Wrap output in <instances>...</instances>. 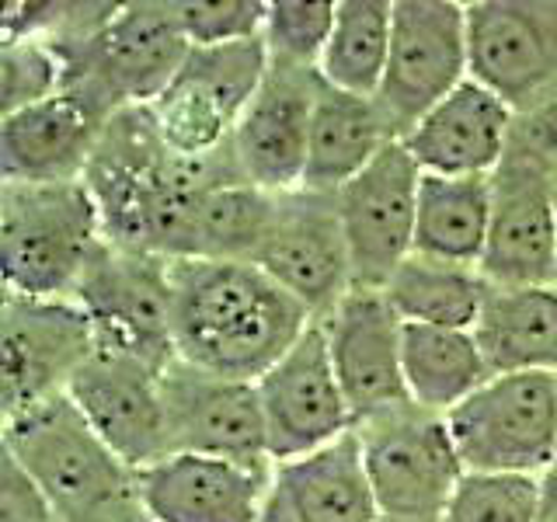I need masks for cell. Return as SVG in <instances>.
Wrapping results in <instances>:
<instances>
[{
	"mask_svg": "<svg viewBox=\"0 0 557 522\" xmlns=\"http://www.w3.org/2000/svg\"><path fill=\"white\" fill-rule=\"evenodd\" d=\"M544 512L536 477L467 474L440 522H536Z\"/></svg>",
	"mask_w": 557,
	"mask_h": 522,
	"instance_id": "obj_34",
	"label": "cell"
},
{
	"mask_svg": "<svg viewBox=\"0 0 557 522\" xmlns=\"http://www.w3.org/2000/svg\"><path fill=\"white\" fill-rule=\"evenodd\" d=\"M95 345V324L77 300H39V296L4 293V310H0L4 422L66 397Z\"/></svg>",
	"mask_w": 557,
	"mask_h": 522,
	"instance_id": "obj_9",
	"label": "cell"
},
{
	"mask_svg": "<svg viewBox=\"0 0 557 522\" xmlns=\"http://www.w3.org/2000/svg\"><path fill=\"white\" fill-rule=\"evenodd\" d=\"M470 80L516 115L557 91V0H474L467 4Z\"/></svg>",
	"mask_w": 557,
	"mask_h": 522,
	"instance_id": "obj_14",
	"label": "cell"
},
{
	"mask_svg": "<svg viewBox=\"0 0 557 522\" xmlns=\"http://www.w3.org/2000/svg\"><path fill=\"white\" fill-rule=\"evenodd\" d=\"M161 387L171 452L272 463L258 383L216 376L174 359L168 362Z\"/></svg>",
	"mask_w": 557,
	"mask_h": 522,
	"instance_id": "obj_18",
	"label": "cell"
},
{
	"mask_svg": "<svg viewBox=\"0 0 557 522\" xmlns=\"http://www.w3.org/2000/svg\"><path fill=\"white\" fill-rule=\"evenodd\" d=\"M516 139H522L536 157L557 171V91L536 101L530 112L516 115Z\"/></svg>",
	"mask_w": 557,
	"mask_h": 522,
	"instance_id": "obj_37",
	"label": "cell"
},
{
	"mask_svg": "<svg viewBox=\"0 0 557 522\" xmlns=\"http://www.w3.org/2000/svg\"><path fill=\"white\" fill-rule=\"evenodd\" d=\"M321 87L324 80L318 70L269 63V74L231 139L234 161L251 185L272 196H286L304 185Z\"/></svg>",
	"mask_w": 557,
	"mask_h": 522,
	"instance_id": "obj_20",
	"label": "cell"
},
{
	"mask_svg": "<svg viewBox=\"0 0 557 522\" xmlns=\"http://www.w3.org/2000/svg\"><path fill=\"white\" fill-rule=\"evenodd\" d=\"M91 522H157L147 509H144V501H139V492L126 501H119L115 509H109L104 515L91 519Z\"/></svg>",
	"mask_w": 557,
	"mask_h": 522,
	"instance_id": "obj_38",
	"label": "cell"
},
{
	"mask_svg": "<svg viewBox=\"0 0 557 522\" xmlns=\"http://www.w3.org/2000/svg\"><path fill=\"white\" fill-rule=\"evenodd\" d=\"M313 324L293 296L251 261H171L174 359L258 383Z\"/></svg>",
	"mask_w": 557,
	"mask_h": 522,
	"instance_id": "obj_2",
	"label": "cell"
},
{
	"mask_svg": "<svg viewBox=\"0 0 557 522\" xmlns=\"http://www.w3.org/2000/svg\"><path fill=\"white\" fill-rule=\"evenodd\" d=\"M168 8L191 49L261 39L269 11L265 0H168Z\"/></svg>",
	"mask_w": 557,
	"mask_h": 522,
	"instance_id": "obj_35",
	"label": "cell"
},
{
	"mask_svg": "<svg viewBox=\"0 0 557 522\" xmlns=\"http://www.w3.org/2000/svg\"><path fill=\"white\" fill-rule=\"evenodd\" d=\"M418 185L422 171L397 139L335 196L359 289H383L414 254Z\"/></svg>",
	"mask_w": 557,
	"mask_h": 522,
	"instance_id": "obj_17",
	"label": "cell"
},
{
	"mask_svg": "<svg viewBox=\"0 0 557 522\" xmlns=\"http://www.w3.org/2000/svg\"><path fill=\"white\" fill-rule=\"evenodd\" d=\"M57 49L66 63L63 91L77 95L104 119L153 104L191 52L168 0L119 4L95 35Z\"/></svg>",
	"mask_w": 557,
	"mask_h": 522,
	"instance_id": "obj_4",
	"label": "cell"
},
{
	"mask_svg": "<svg viewBox=\"0 0 557 522\" xmlns=\"http://www.w3.org/2000/svg\"><path fill=\"white\" fill-rule=\"evenodd\" d=\"M4 449L42 487L63 522H91L136 495V470L104 446L70 397L4 422Z\"/></svg>",
	"mask_w": 557,
	"mask_h": 522,
	"instance_id": "obj_5",
	"label": "cell"
},
{
	"mask_svg": "<svg viewBox=\"0 0 557 522\" xmlns=\"http://www.w3.org/2000/svg\"><path fill=\"white\" fill-rule=\"evenodd\" d=\"M0 522H63L42 487L8 449H0Z\"/></svg>",
	"mask_w": 557,
	"mask_h": 522,
	"instance_id": "obj_36",
	"label": "cell"
},
{
	"mask_svg": "<svg viewBox=\"0 0 557 522\" xmlns=\"http://www.w3.org/2000/svg\"><path fill=\"white\" fill-rule=\"evenodd\" d=\"M394 0H338L335 28L318 74L348 95L376 98L391 60Z\"/></svg>",
	"mask_w": 557,
	"mask_h": 522,
	"instance_id": "obj_30",
	"label": "cell"
},
{
	"mask_svg": "<svg viewBox=\"0 0 557 522\" xmlns=\"http://www.w3.org/2000/svg\"><path fill=\"white\" fill-rule=\"evenodd\" d=\"M104 115L77 95H57L0 122V178L11 185L84 182L101 139Z\"/></svg>",
	"mask_w": 557,
	"mask_h": 522,
	"instance_id": "obj_23",
	"label": "cell"
},
{
	"mask_svg": "<svg viewBox=\"0 0 557 522\" xmlns=\"http://www.w3.org/2000/svg\"><path fill=\"white\" fill-rule=\"evenodd\" d=\"M272 498L289 522H376L383 515L356 428L307 457L275 463Z\"/></svg>",
	"mask_w": 557,
	"mask_h": 522,
	"instance_id": "obj_24",
	"label": "cell"
},
{
	"mask_svg": "<svg viewBox=\"0 0 557 522\" xmlns=\"http://www.w3.org/2000/svg\"><path fill=\"white\" fill-rule=\"evenodd\" d=\"M244 178L234 150L216 157L174 153L150 109H122L104 122L87 161L84 185L101 213L104 237L122 248L150 251L171 261L191 258L196 216L216 185Z\"/></svg>",
	"mask_w": 557,
	"mask_h": 522,
	"instance_id": "obj_1",
	"label": "cell"
},
{
	"mask_svg": "<svg viewBox=\"0 0 557 522\" xmlns=\"http://www.w3.org/2000/svg\"><path fill=\"white\" fill-rule=\"evenodd\" d=\"M446 422L467 474L540 477L557 452V373L492 376Z\"/></svg>",
	"mask_w": 557,
	"mask_h": 522,
	"instance_id": "obj_6",
	"label": "cell"
},
{
	"mask_svg": "<svg viewBox=\"0 0 557 522\" xmlns=\"http://www.w3.org/2000/svg\"><path fill=\"white\" fill-rule=\"evenodd\" d=\"M335 14L338 0H272L261 28L269 63L318 70L335 28Z\"/></svg>",
	"mask_w": 557,
	"mask_h": 522,
	"instance_id": "obj_32",
	"label": "cell"
},
{
	"mask_svg": "<svg viewBox=\"0 0 557 522\" xmlns=\"http://www.w3.org/2000/svg\"><path fill=\"white\" fill-rule=\"evenodd\" d=\"M356 425L411 405L405 383V321L383 289H352L321 321Z\"/></svg>",
	"mask_w": 557,
	"mask_h": 522,
	"instance_id": "obj_19",
	"label": "cell"
},
{
	"mask_svg": "<svg viewBox=\"0 0 557 522\" xmlns=\"http://www.w3.org/2000/svg\"><path fill=\"white\" fill-rule=\"evenodd\" d=\"M251 265L283 286L313 321H324L356 289L338 199L307 188L278 196Z\"/></svg>",
	"mask_w": 557,
	"mask_h": 522,
	"instance_id": "obj_13",
	"label": "cell"
},
{
	"mask_svg": "<svg viewBox=\"0 0 557 522\" xmlns=\"http://www.w3.org/2000/svg\"><path fill=\"white\" fill-rule=\"evenodd\" d=\"M258 397L272 463L307 457L356 428L321 321H313L300 341L258 380Z\"/></svg>",
	"mask_w": 557,
	"mask_h": 522,
	"instance_id": "obj_16",
	"label": "cell"
},
{
	"mask_svg": "<svg viewBox=\"0 0 557 522\" xmlns=\"http://www.w3.org/2000/svg\"><path fill=\"white\" fill-rule=\"evenodd\" d=\"M161 376V365L109 345H95L91 359L66 390L87 425L136 474L171 452Z\"/></svg>",
	"mask_w": 557,
	"mask_h": 522,
	"instance_id": "obj_15",
	"label": "cell"
},
{
	"mask_svg": "<svg viewBox=\"0 0 557 522\" xmlns=\"http://www.w3.org/2000/svg\"><path fill=\"white\" fill-rule=\"evenodd\" d=\"M265 74L269 49L261 39L191 49L164 95L147 104L157 133L191 161L223 153Z\"/></svg>",
	"mask_w": 557,
	"mask_h": 522,
	"instance_id": "obj_7",
	"label": "cell"
},
{
	"mask_svg": "<svg viewBox=\"0 0 557 522\" xmlns=\"http://www.w3.org/2000/svg\"><path fill=\"white\" fill-rule=\"evenodd\" d=\"M275 199L278 196L251 185L248 178L216 185L199 206L191 258L251 261L269 234Z\"/></svg>",
	"mask_w": 557,
	"mask_h": 522,
	"instance_id": "obj_31",
	"label": "cell"
},
{
	"mask_svg": "<svg viewBox=\"0 0 557 522\" xmlns=\"http://www.w3.org/2000/svg\"><path fill=\"white\" fill-rule=\"evenodd\" d=\"M516 112L478 80H463L449 98L400 139L422 174L492 178L509 153Z\"/></svg>",
	"mask_w": 557,
	"mask_h": 522,
	"instance_id": "obj_22",
	"label": "cell"
},
{
	"mask_svg": "<svg viewBox=\"0 0 557 522\" xmlns=\"http://www.w3.org/2000/svg\"><path fill=\"white\" fill-rule=\"evenodd\" d=\"M66 63L60 49L39 35H11L0 39V98L4 115L22 112L28 104L63 95Z\"/></svg>",
	"mask_w": 557,
	"mask_h": 522,
	"instance_id": "obj_33",
	"label": "cell"
},
{
	"mask_svg": "<svg viewBox=\"0 0 557 522\" xmlns=\"http://www.w3.org/2000/svg\"><path fill=\"white\" fill-rule=\"evenodd\" d=\"M474 338L492 376L557 373V283L492 286Z\"/></svg>",
	"mask_w": 557,
	"mask_h": 522,
	"instance_id": "obj_26",
	"label": "cell"
},
{
	"mask_svg": "<svg viewBox=\"0 0 557 522\" xmlns=\"http://www.w3.org/2000/svg\"><path fill=\"white\" fill-rule=\"evenodd\" d=\"M391 144H397V136L383 119L376 98L348 95L324 84L318 95V109H313L307 171L300 188L338 196Z\"/></svg>",
	"mask_w": 557,
	"mask_h": 522,
	"instance_id": "obj_25",
	"label": "cell"
},
{
	"mask_svg": "<svg viewBox=\"0 0 557 522\" xmlns=\"http://www.w3.org/2000/svg\"><path fill=\"white\" fill-rule=\"evenodd\" d=\"M275 463H240L168 452L136 474V492L157 522H261Z\"/></svg>",
	"mask_w": 557,
	"mask_h": 522,
	"instance_id": "obj_21",
	"label": "cell"
},
{
	"mask_svg": "<svg viewBox=\"0 0 557 522\" xmlns=\"http://www.w3.org/2000/svg\"><path fill=\"white\" fill-rule=\"evenodd\" d=\"M74 300L91 318L98 345L139 356L161 370L174 362L171 258L104 240Z\"/></svg>",
	"mask_w": 557,
	"mask_h": 522,
	"instance_id": "obj_12",
	"label": "cell"
},
{
	"mask_svg": "<svg viewBox=\"0 0 557 522\" xmlns=\"http://www.w3.org/2000/svg\"><path fill=\"white\" fill-rule=\"evenodd\" d=\"M492 231L481 275L492 286L557 283V171L516 139L492 178Z\"/></svg>",
	"mask_w": 557,
	"mask_h": 522,
	"instance_id": "obj_11",
	"label": "cell"
},
{
	"mask_svg": "<svg viewBox=\"0 0 557 522\" xmlns=\"http://www.w3.org/2000/svg\"><path fill=\"white\" fill-rule=\"evenodd\" d=\"M536 481H540V498H544V509H557V452H554L550 467Z\"/></svg>",
	"mask_w": 557,
	"mask_h": 522,
	"instance_id": "obj_39",
	"label": "cell"
},
{
	"mask_svg": "<svg viewBox=\"0 0 557 522\" xmlns=\"http://www.w3.org/2000/svg\"><path fill=\"white\" fill-rule=\"evenodd\" d=\"M261 522H289V515L283 512V505H278L275 498H269V505H265V515H261Z\"/></svg>",
	"mask_w": 557,
	"mask_h": 522,
	"instance_id": "obj_40",
	"label": "cell"
},
{
	"mask_svg": "<svg viewBox=\"0 0 557 522\" xmlns=\"http://www.w3.org/2000/svg\"><path fill=\"white\" fill-rule=\"evenodd\" d=\"M463 80H470L467 4L394 0L391 60L376 91V104L394 136L405 139Z\"/></svg>",
	"mask_w": 557,
	"mask_h": 522,
	"instance_id": "obj_10",
	"label": "cell"
},
{
	"mask_svg": "<svg viewBox=\"0 0 557 522\" xmlns=\"http://www.w3.org/2000/svg\"><path fill=\"white\" fill-rule=\"evenodd\" d=\"M109 240L84 182H0V272L4 293L74 300L81 278Z\"/></svg>",
	"mask_w": 557,
	"mask_h": 522,
	"instance_id": "obj_3",
	"label": "cell"
},
{
	"mask_svg": "<svg viewBox=\"0 0 557 522\" xmlns=\"http://www.w3.org/2000/svg\"><path fill=\"white\" fill-rule=\"evenodd\" d=\"M492 380L474 331L405 324V383L411 405L449 414Z\"/></svg>",
	"mask_w": 557,
	"mask_h": 522,
	"instance_id": "obj_28",
	"label": "cell"
},
{
	"mask_svg": "<svg viewBox=\"0 0 557 522\" xmlns=\"http://www.w3.org/2000/svg\"><path fill=\"white\" fill-rule=\"evenodd\" d=\"M487 231H492V182L422 174L414 254L446 261V265L481 269Z\"/></svg>",
	"mask_w": 557,
	"mask_h": 522,
	"instance_id": "obj_27",
	"label": "cell"
},
{
	"mask_svg": "<svg viewBox=\"0 0 557 522\" xmlns=\"http://www.w3.org/2000/svg\"><path fill=\"white\" fill-rule=\"evenodd\" d=\"M536 522H557V509H544Z\"/></svg>",
	"mask_w": 557,
	"mask_h": 522,
	"instance_id": "obj_42",
	"label": "cell"
},
{
	"mask_svg": "<svg viewBox=\"0 0 557 522\" xmlns=\"http://www.w3.org/2000/svg\"><path fill=\"white\" fill-rule=\"evenodd\" d=\"M487 289L492 283L481 275V269L446 265V261L411 254L383 286V296L405 324L474 331Z\"/></svg>",
	"mask_w": 557,
	"mask_h": 522,
	"instance_id": "obj_29",
	"label": "cell"
},
{
	"mask_svg": "<svg viewBox=\"0 0 557 522\" xmlns=\"http://www.w3.org/2000/svg\"><path fill=\"white\" fill-rule=\"evenodd\" d=\"M383 515L443 519L467 477L446 414L400 405L356 425Z\"/></svg>",
	"mask_w": 557,
	"mask_h": 522,
	"instance_id": "obj_8",
	"label": "cell"
},
{
	"mask_svg": "<svg viewBox=\"0 0 557 522\" xmlns=\"http://www.w3.org/2000/svg\"><path fill=\"white\" fill-rule=\"evenodd\" d=\"M376 522H440V519H408V515H380Z\"/></svg>",
	"mask_w": 557,
	"mask_h": 522,
	"instance_id": "obj_41",
	"label": "cell"
}]
</instances>
